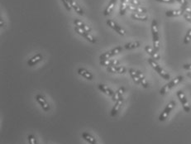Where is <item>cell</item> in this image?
Listing matches in <instances>:
<instances>
[{
    "label": "cell",
    "mask_w": 191,
    "mask_h": 144,
    "mask_svg": "<svg viewBox=\"0 0 191 144\" xmlns=\"http://www.w3.org/2000/svg\"><path fill=\"white\" fill-rule=\"evenodd\" d=\"M35 99L38 104H40L41 107H42V109L44 111L48 112L50 109H51V107H50L49 103H48L47 100L46 99V98L43 96L42 95L38 94V95H37L35 96Z\"/></svg>",
    "instance_id": "9c48e42d"
},
{
    "label": "cell",
    "mask_w": 191,
    "mask_h": 144,
    "mask_svg": "<svg viewBox=\"0 0 191 144\" xmlns=\"http://www.w3.org/2000/svg\"><path fill=\"white\" fill-rule=\"evenodd\" d=\"M190 41H191V28H189L188 29L186 34L184 36L183 42H184V45H187V44H189V43L190 42Z\"/></svg>",
    "instance_id": "83f0119b"
},
{
    "label": "cell",
    "mask_w": 191,
    "mask_h": 144,
    "mask_svg": "<svg viewBox=\"0 0 191 144\" xmlns=\"http://www.w3.org/2000/svg\"><path fill=\"white\" fill-rule=\"evenodd\" d=\"M176 95L179 99V102L181 103L182 107H183V109L184 110L185 113H189L191 110L190 105H189V102L187 100V98L184 95V93L182 91V90H178L176 92Z\"/></svg>",
    "instance_id": "8992f818"
},
{
    "label": "cell",
    "mask_w": 191,
    "mask_h": 144,
    "mask_svg": "<svg viewBox=\"0 0 191 144\" xmlns=\"http://www.w3.org/2000/svg\"><path fill=\"white\" fill-rule=\"evenodd\" d=\"M128 73H129L130 76H131V78L132 79V80H133L137 85H141V82H140L138 77H137V74L135 72L134 69H129V70H128Z\"/></svg>",
    "instance_id": "4316f807"
},
{
    "label": "cell",
    "mask_w": 191,
    "mask_h": 144,
    "mask_svg": "<svg viewBox=\"0 0 191 144\" xmlns=\"http://www.w3.org/2000/svg\"><path fill=\"white\" fill-rule=\"evenodd\" d=\"M106 23H107V25L109 27H111L112 29H113V30H114L116 32H118L119 35L124 36L126 34L125 30H124L122 27L119 26V25H118L116 22L113 21V20L109 19V20H107Z\"/></svg>",
    "instance_id": "30bf717a"
},
{
    "label": "cell",
    "mask_w": 191,
    "mask_h": 144,
    "mask_svg": "<svg viewBox=\"0 0 191 144\" xmlns=\"http://www.w3.org/2000/svg\"><path fill=\"white\" fill-rule=\"evenodd\" d=\"M183 15H184V19H185L187 22H190V23H191V16H190V15L188 14L187 12H184Z\"/></svg>",
    "instance_id": "836d02e7"
},
{
    "label": "cell",
    "mask_w": 191,
    "mask_h": 144,
    "mask_svg": "<svg viewBox=\"0 0 191 144\" xmlns=\"http://www.w3.org/2000/svg\"><path fill=\"white\" fill-rule=\"evenodd\" d=\"M187 76H188V77H189V78L191 79V72H187Z\"/></svg>",
    "instance_id": "74e56055"
},
{
    "label": "cell",
    "mask_w": 191,
    "mask_h": 144,
    "mask_svg": "<svg viewBox=\"0 0 191 144\" xmlns=\"http://www.w3.org/2000/svg\"><path fill=\"white\" fill-rule=\"evenodd\" d=\"M94 144H97V143H94Z\"/></svg>",
    "instance_id": "f35d334b"
},
{
    "label": "cell",
    "mask_w": 191,
    "mask_h": 144,
    "mask_svg": "<svg viewBox=\"0 0 191 144\" xmlns=\"http://www.w3.org/2000/svg\"><path fill=\"white\" fill-rule=\"evenodd\" d=\"M175 105H176V103H175V100H171L167 104V105L165 106V108L164 109L161 113L159 116V121L160 122H164L167 119L168 116L170 115V112L172 111L173 109H175Z\"/></svg>",
    "instance_id": "5b68a950"
},
{
    "label": "cell",
    "mask_w": 191,
    "mask_h": 144,
    "mask_svg": "<svg viewBox=\"0 0 191 144\" xmlns=\"http://www.w3.org/2000/svg\"><path fill=\"white\" fill-rule=\"evenodd\" d=\"M116 2H117V0H110V2H109V4L106 7V8L104 9V16H108L112 12V11L113 10L114 7H115Z\"/></svg>",
    "instance_id": "603a6c76"
},
{
    "label": "cell",
    "mask_w": 191,
    "mask_h": 144,
    "mask_svg": "<svg viewBox=\"0 0 191 144\" xmlns=\"http://www.w3.org/2000/svg\"><path fill=\"white\" fill-rule=\"evenodd\" d=\"M77 72H78V74L80 76H81L82 77H85V79H87V80H92L93 79H94L93 74L85 68H79Z\"/></svg>",
    "instance_id": "e0dca14e"
},
{
    "label": "cell",
    "mask_w": 191,
    "mask_h": 144,
    "mask_svg": "<svg viewBox=\"0 0 191 144\" xmlns=\"http://www.w3.org/2000/svg\"><path fill=\"white\" fill-rule=\"evenodd\" d=\"M147 61H148V63L150 64V66H151V67H152V68H153L154 70L157 72V74H158L160 77H162V78L165 80H170V75L163 70L162 67H161V66H160V65L157 63L156 61H155V60L152 59V58H149Z\"/></svg>",
    "instance_id": "277c9868"
},
{
    "label": "cell",
    "mask_w": 191,
    "mask_h": 144,
    "mask_svg": "<svg viewBox=\"0 0 191 144\" xmlns=\"http://www.w3.org/2000/svg\"><path fill=\"white\" fill-rule=\"evenodd\" d=\"M128 3L129 1L128 0H120V8H119V14L122 15L125 14L126 11H127V7H128Z\"/></svg>",
    "instance_id": "cb8c5ba5"
},
{
    "label": "cell",
    "mask_w": 191,
    "mask_h": 144,
    "mask_svg": "<svg viewBox=\"0 0 191 144\" xmlns=\"http://www.w3.org/2000/svg\"><path fill=\"white\" fill-rule=\"evenodd\" d=\"M27 139H28L29 144H37V138L33 134H29L28 137H27Z\"/></svg>",
    "instance_id": "f1b7e54d"
},
{
    "label": "cell",
    "mask_w": 191,
    "mask_h": 144,
    "mask_svg": "<svg viewBox=\"0 0 191 144\" xmlns=\"http://www.w3.org/2000/svg\"><path fill=\"white\" fill-rule=\"evenodd\" d=\"M135 72L137 74V77L139 79L140 82H141V85L144 88H148L149 87V83L147 82L146 77L144 76V75L142 74V72L139 70H135Z\"/></svg>",
    "instance_id": "2e32d148"
},
{
    "label": "cell",
    "mask_w": 191,
    "mask_h": 144,
    "mask_svg": "<svg viewBox=\"0 0 191 144\" xmlns=\"http://www.w3.org/2000/svg\"><path fill=\"white\" fill-rule=\"evenodd\" d=\"M181 9L184 10V12H187L191 16V7L189 6H181Z\"/></svg>",
    "instance_id": "4dcf8cb0"
},
{
    "label": "cell",
    "mask_w": 191,
    "mask_h": 144,
    "mask_svg": "<svg viewBox=\"0 0 191 144\" xmlns=\"http://www.w3.org/2000/svg\"><path fill=\"white\" fill-rule=\"evenodd\" d=\"M99 64H100V66H102L109 67V66H119V65H120V62L115 59H109V60H104V61H100V62H99Z\"/></svg>",
    "instance_id": "9a60e30c"
},
{
    "label": "cell",
    "mask_w": 191,
    "mask_h": 144,
    "mask_svg": "<svg viewBox=\"0 0 191 144\" xmlns=\"http://www.w3.org/2000/svg\"><path fill=\"white\" fill-rule=\"evenodd\" d=\"M176 2H178L181 6H189V3L186 0H175Z\"/></svg>",
    "instance_id": "d6a6232c"
},
{
    "label": "cell",
    "mask_w": 191,
    "mask_h": 144,
    "mask_svg": "<svg viewBox=\"0 0 191 144\" xmlns=\"http://www.w3.org/2000/svg\"><path fill=\"white\" fill-rule=\"evenodd\" d=\"M151 34H152V42H153V49L156 52H159L160 50V37H159L158 31V24L156 19H153L151 22Z\"/></svg>",
    "instance_id": "7a4b0ae2"
},
{
    "label": "cell",
    "mask_w": 191,
    "mask_h": 144,
    "mask_svg": "<svg viewBox=\"0 0 191 144\" xmlns=\"http://www.w3.org/2000/svg\"><path fill=\"white\" fill-rule=\"evenodd\" d=\"M184 13L183 9H175V10H169L165 12V16L169 17H179L180 15H183Z\"/></svg>",
    "instance_id": "7402d4cb"
},
{
    "label": "cell",
    "mask_w": 191,
    "mask_h": 144,
    "mask_svg": "<svg viewBox=\"0 0 191 144\" xmlns=\"http://www.w3.org/2000/svg\"><path fill=\"white\" fill-rule=\"evenodd\" d=\"M124 92H125V88L124 87H120L116 91V94H117V100H116L114 106H113V109H112V117H115V116L120 112L123 104V94H124Z\"/></svg>",
    "instance_id": "6da1fadb"
},
{
    "label": "cell",
    "mask_w": 191,
    "mask_h": 144,
    "mask_svg": "<svg viewBox=\"0 0 191 144\" xmlns=\"http://www.w3.org/2000/svg\"><path fill=\"white\" fill-rule=\"evenodd\" d=\"M98 88H99V90H100L101 92L104 93L105 95L111 97L113 101L116 102V100H117V94H116V92H114L112 89L106 86L105 85H103V84H99V85H98Z\"/></svg>",
    "instance_id": "ba28073f"
},
{
    "label": "cell",
    "mask_w": 191,
    "mask_h": 144,
    "mask_svg": "<svg viewBox=\"0 0 191 144\" xmlns=\"http://www.w3.org/2000/svg\"><path fill=\"white\" fill-rule=\"evenodd\" d=\"M75 32H76V33H78L79 35L82 36L83 37H85V39L89 41L90 42L93 43V44H94V43H96V39H95L90 32H87L84 31L82 29L79 28L78 27H75Z\"/></svg>",
    "instance_id": "8fae6325"
},
{
    "label": "cell",
    "mask_w": 191,
    "mask_h": 144,
    "mask_svg": "<svg viewBox=\"0 0 191 144\" xmlns=\"http://www.w3.org/2000/svg\"><path fill=\"white\" fill-rule=\"evenodd\" d=\"M145 51H146V52L147 54L151 56V57L152 59H154L155 61H156V62L160 59V55H159L158 53L153 49V48L151 47H150V46L148 45L146 46V47H145Z\"/></svg>",
    "instance_id": "5bb4252c"
},
{
    "label": "cell",
    "mask_w": 191,
    "mask_h": 144,
    "mask_svg": "<svg viewBox=\"0 0 191 144\" xmlns=\"http://www.w3.org/2000/svg\"><path fill=\"white\" fill-rule=\"evenodd\" d=\"M62 3L64 4V6H65V7H66V9L68 11V12H71V4H70V2H69V0H61Z\"/></svg>",
    "instance_id": "f546056e"
},
{
    "label": "cell",
    "mask_w": 191,
    "mask_h": 144,
    "mask_svg": "<svg viewBox=\"0 0 191 144\" xmlns=\"http://www.w3.org/2000/svg\"><path fill=\"white\" fill-rule=\"evenodd\" d=\"M74 24L76 25V27H78L79 28L82 29V30L87 32H91L90 27H89L88 25L84 23L82 21H80V19H75V20H74Z\"/></svg>",
    "instance_id": "d6986e66"
},
{
    "label": "cell",
    "mask_w": 191,
    "mask_h": 144,
    "mask_svg": "<svg viewBox=\"0 0 191 144\" xmlns=\"http://www.w3.org/2000/svg\"><path fill=\"white\" fill-rule=\"evenodd\" d=\"M81 137H82V138L85 141H86V142H88V143L90 144H94V143H97V141L96 139H95V137L93 136V135H91L90 133H89V132H83L82 134H81Z\"/></svg>",
    "instance_id": "44dd1931"
},
{
    "label": "cell",
    "mask_w": 191,
    "mask_h": 144,
    "mask_svg": "<svg viewBox=\"0 0 191 144\" xmlns=\"http://www.w3.org/2000/svg\"><path fill=\"white\" fill-rule=\"evenodd\" d=\"M157 2H165V3H174L175 2V0H156Z\"/></svg>",
    "instance_id": "e575fe53"
},
{
    "label": "cell",
    "mask_w": 191,
    "mask_h": 144,
    "mask_svg": "<svg viewBox=\"0 0 191 144\" xmlns=\"http://www.w3.org/2000/svg\"><path fill=\"white\" fill-rule=\"evenodd\" d=\"M183 69L186 70V71H191V64L183 65Z\"/></svg>",
    "instance_id": "d590c367"
},
{
    "label": "cell",
    "mask_w": 191,
    "mask_h": 144,
    "mask_svg": "<svg viewBox=\"0 0 191 144\" xmlns=\"http://www.w3.org/2000/svg\"><path fill=\"white\" fill-rule=\"evenodd\" d=\"M141 46V42L139 41H136V42H128L124 45L123 48L126 50H132L138 48Z\"/></svg>",
    "instance_id": "484cf974"
},
{
    "label": "cell",
    "mask_w": 191,
    "mask_h": 144,
    "mask_svg": "<svg viewBox=\"0 0 191 144\" xmlns=\"http://www.w3.org/2000/svg\"><path fill=\"white\" fill-rule=\"evenodd\" d=\"M107 71L110 72V73H116V74H125L127 72V68L124 66H113L106 67Z\"/></svg>",
    "instance_id": "7c38bea8"
},
{
    "label": "cell",
    "mask_w": 191,
    "mask_h": 144,
    "mask_svg": "<svg viewBox=\"0 0 191 144\" xmlns=\"http://www.w3.org/2000/svg\"><path fill=\"white\" fill-rule=\"evenodd\" d=\"M0 23H1V27H3V21H2V18H1V20H0Z\"/></svg>",
    "instance_id": "8d00e7d4"
},
{
    "label": "cell",
    "mask_w": 191,
    "mask_h": 144,
    "mask_svg": "<svg viewBox=\"0 0 191 144\" xmlns=\"http://www.w3.org/2000/svg\"><path fill=\"white\" fill-rule=\"evenodd\" d=\"M43 60V56L41 53H37V54H36L35 56H33L32 58H30V59L27 61V66H35V65L38 64L39 62H41Z\"/></svg>",
    "instance_id": "4fadbf2b"
},
{
    "label": "cell",
    "mask_w": 191,
    "mask_h": 144,
    "mask_svg": "<svg viewBox=\"0 0 191 144\" xmlns=\"http://www.w3.org/2000/svg\"><path fill=\"white\" fill-rule=\"evenodd\" d=\"M129 1V4L133 5V6H142L141 2L138 0H128Z\"/></svg>",
    "instance_id": "1f68e13d"
},
{
    "label": "cell",
    "mask_w": 191,
    "mask_h": 144,
    "mask_svg": "<svg viewBox=\"0 0 191 144\" xmlns=\"http://www.w3.org/2000/svg\"><path fill=\"white\" fill-rule=\"evenodd\" d=\"M69 2H70V4H71V7L74 8L75 11H76L79 15H81V16L84 15V10H83L82 7L79 5L78 2L75 1V0H69Z\"/></svg>",
    "instance_id": "ffe728a7"
},
{
    "label": "cell",
    "mask_w": 191,
    "mask_h": 144,
    "mask_svg": "<svg viewBox=\"0 0 191 144\" xmlns=\"http://www.w3.org/2000/svg\"><path fill=\"white\" fill-rule=\"evenodd\" d=\"M123 50V47H122L121 46H118L117 47L113 48V49L110 50V51H108V52H104V53L100 55V56H99V60H100V61H104V60L110 59V57H113V56H115V55L118 54V53H120V52H122Z\"/></svg>",
    "instance_id": "52a82bcc"
},
{
    "label": "cell",
    "mask_w": 191,
    "mask_h": 144,
    "mask_svg": "<svg viewBox=\"0 0 191 144\" xmlns=\"http://www.w3.org/2000/svg\"><path fill=\"white\" fill-rule=\"evenodd\" d=\"M127 8L132 12H136V13H142V14L146 13V9L142 6H133V5L129 4Z\"/></svg>",
    "instance_id": "ac0fdd59"
},
{
    "label": "cell",
    "mask_w": 191,
    "mask_h": 144,
    "mask_svg": "<svg viewBox=\"0 0 191 144\" xmlns=\"http://www.w3.org/2000/svg\"><path fill=\"white\" fill-rule=\"evenodd\" d=\"M184 80V76H178L173 80H171L170 82H168L167 84H165L160 90V94L161 95H165L167 92H169L171 89L175 87L176 85H178L179 83H181Z\"/></svg>",
    "instance_id": "3957f363"
},
{
    "label": "cell",
    "mask_w": 191,
    "mask_h": 144,
    "mask_svg": "<svg viewBox=\"0 0 191 144\" xmlns=\"http://www.w3.org/2000/svg\"><path fill=\"white\" fill-rule=\"evenodd\" d=\"M132 19L134 20H137V21H142V22H146L148 20V17L146 16V14H142V13H136V12H133L132 15H131Z\"/></svg>",
    "instance_id": "d4e9b609"
}]
</instances>
